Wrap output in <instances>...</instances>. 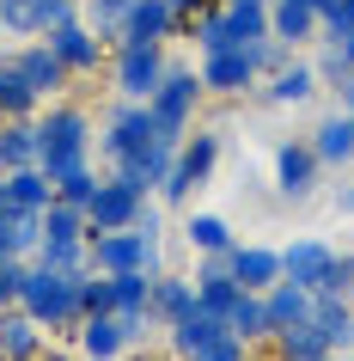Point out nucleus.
I'll list each match as a JSON object with an SVG mask.
<instances>
[{"instance_id":"nucleus-21","label":"nucleus","mask_w":354,"mask_h":361,"mask_svg":"<svg viewBox=\"0 0 354 361\" xmlns=\"http://www.w3.org/2000/svg\"><path fill=\"white\" fill-rule=\"evenodd\" d=\"M263 312H269V331H287V324L312 319V288H299L281 276L275 288H263Z\"/></svg>"},{"instance_id":"nucleus-29","label":"nucleus","mask_w":354,"mask_h":361,"mask_svg":"<svg viewBox=\"0 0 354 361\" xmlns=\"http://www.w3.org/2000/svg\"><path fill=\"white\" fill-rule=\"evenodd\" d=\"M226 331H232L244 349H257V343L275 337V331H269V312H263V294H239L232 312H226Z\"/></svg>"},{"instance_id":"nucleus-54","label":"nucleus","mask_w":354,"mask_h":361,"mask_svg":"<svg viewBox=\"0 0 354 361\" xmlns=\"http://www.w3.org/2000/svg\"><path fill=\"white\" fill-rule=\"evenodd\" d=\"M251 6H269V0H251Z\"/></svg>"},{"instance_id":"nucleus-24","label":"nucleus","mask_w":354,"mask_h":361,"mask_svg":"<svg viewBox=\"0 0 354 361\" xmlns=\"http://www.w3.org/2000/svg\"><path fill=\"white\" fill-rule=\"evenodd\" d=\"M269 349H275V361H317V355H330V337L317 331V319H299L287 331H275Z\"/></svg>"},{"instance_id":"nucleus-1","label":"nucleus","mask_w":354,"mask_h":361,"mask_svg":"<svg viewBox=\"0 0 354 361\" xmlns=\"http://www.w3.org/2000/svg\"><path fill=\"white\" fill-rule=\"evenodd\" d=\"M37 166L49 171V184H61L80 166H92V116L80 111V104L37 111Z\"/></svg>"},{"instance_id":"nucleus-12","label":"nucleus","mask_w":354,"mask_h":361,"mask_svg":"<svg viewBox=\"0 0 354 361\" xmlns=\"http://www.w3.org/2000/svg\"><path fill=\"white\" fill-rule=\"evenodd\" d=\"M141 202H147V196L129 190L122 178H104V184H98V196L86 202V221H92V233H122V227H134Z\"/></svg>"},{"instance_id":"nucleus-23","label":"nucleus","mask_w":354,"mask_h":361,"mask_svg":"<svg viewBox=\"0 0 354 361\" xmlns=\"http://www.w3.org/2000/svg\"><path fill=\"white\" fill-rule=\"evenodd\" d=\"M74 337L86 349V361H116L122 355V324H116V312H86L74 324Z\"/></svg>"},{"instance_id":"nucleus-51","label":"nucleus","mask_w":354,"mask_h":361,"mask_svg":"<svg viewBox=\"0 0 354 361\" xmlns=\"http://www.w3.org/2000/svg\"><path fill=\"white\" fill-rule=\"evenodd\" d=\"M317 361H348V355H342V349H330V355H317Z\"/></svg>"},{"instance_id":"nucleus-34","label":"nucleus","mask_w":354,"mask_h":361,"mask_svg":"<svg viewBox=\"0 0 354 361\" xmlns=\"http://www.w3.org/2000/svg\"><path fill=\"white\" fill-rule=\"evenodd\" d=\"M184 239L202 251V257H208V251H232V245H239L220 214H189V221H184Z\"/></svg>"},{"instance_id":"nucleus-2","label":"nucleus","mask_w":354,"mask_h":361,"mask_svg":"<svg viewBox=\"0 0 354 361\" xmlns=\"http://www.w3.org/2000/svg\"><path fill=\"white\" fill-rule=\"evenodd\" d=\"M19 306L43 331H74L86 312H80V269H43V264H25V288H19Z\"/></svg>"},{"instance_id":"nucleus-9","label":"nucleus","mask_w":354,"mask_h":361,"mask_svg":"<svg viewBox=\"0 0 354 361\" xmlns=\"http://www.w3.org/2000/svg\"><path fill=\"white\" fill-rule=\"evenodd\" d=\"M6 68H13L37 98H61V92H68V80H74V74H68V61H61L49 43H25V49H13Z\"/></svg>"},{"instance_id":"nucleus-33","label":"nucleus","mask_w":354,"mask_h":361,"mask_svg":"<svg viewBox=\"0 0 354 361\" xmlns=\"http://www.w3.org/2000/svg\"><path fill=\"white\" fill-rule=\"evenodd\" d=\"M226 31H232V43H257L269 37V6H251V0H226Z\"/></svg>"},{"instance_id":"nucleus-8","label":"nucleus","mask_w":354,"mask_h":361,"mask_svg":"<svg viewBox=\"0 0 354 361\" xmlns=\"http://www.w3.org/2000/svg\"><path fill=\"white\" fill-rule=\"evenodd\" d=\"M43 43L68 61V74H74V80H86V74L104 68V43H110V37H98L86 19H68V25H56V31H43Z\"/></svg>"},{"instance_id":"nucleus-48","label":"nucleus","mask_w":354,"mask_h":361,"mask_svg":"<svg viewBox=\"0 0 354 361\" xmlns=\"http://www.w3.org/2000/svg\"><path fill=\"white\" fill-rule=\"evenodd\" d=\"M336 49H342V61H348V74H354V37H348V43H336Z\"/></svg>"},{"instance_id":"nucleus-46","label":"nucleus","mask_w":354,"mask_h":361,"mask_svg":"<svg viewBox=\"0 0 354 361\" xmlns=\"http://www.w3.org/2000/svg\"><path fill=\"white\" fill-rule=\"evenodd\" d=\"M336 209H342V214H354V178L342 184V190H336Z\"/></svg>"},{"instance_id":"nucleus-38","label":"nucleus","mask_w":354,"mask_h":361,"mask_svg":"<svg viewBox=\"0 0 354 361\" xmlns=\"http://www.w3.org/2000/svg\"><path fill=\"white\" fill-rule=\"evenodd\" d=\"M98 184H104V178H98L92 166H80V171H68V178L56 184V196H61V202H74V209H86V202L98 196Z\"/></svg>"},{"instance_id":"nucleus-40","label":"nucleus","mask_w":354,"mask_h":361,"mask_svg":"<svg viewBox=\"0 0 354 361\" xmlns=\"http://www.w3.org/2000/svg\"><path fill=\"white\" fill-rule=\"evenodd\" d=\"M31 264H43V269H86V245H56V239H43Z\"/></svg>"},{"instance_id":"nucleus-4","label":"nucleus","mask_w":354,"mask_h":361,"mask_svg":"<svg viewBox=\"0 0 354 361\" xmlns=\"http://www.w3.org/2000/svg\"><path fill=\"white\" fill-rule=\"evenodd\" d=\"M202 92H208V86H202V74H196V68H171V61H165V80H159V92L147 98L153 116H159V129H165V141H184V135H189Z\"/></svg>"},{"instance_id":"nucleus-19","label":"nucleus","mask_w":354,"mask_h":361,"mask_svg":"<svg viewBox=\"0 0 354 361\" xmlns=\"http://www.w3.org/2000/svg\"><path fill=\"white\" fill-rule=\"evenodd\" d=\"M37 166V116H0V171Z\"/></svg>"},{"instance_id":"nucleus-5","label":"nucleus","mask_w":354,"mask_h":361,"mask_svg":"<svg viewBox=\"0 0 354 361\" xmlns=\"http://www.w3.org/2000/svg\"><path fill=\"white\" fill-rule=\"evenodd\" d=\"M214 166H220V135H208V129L184 135V141H177V159H171V171H165V184H159V196H165V202H189V190H202Z\"/></svg>"},{"instance_id":"nucleus-41","label":"nucleus","mask_w":354,"mask_h":361,"mask_svg":"<svg viewBox=\"0 0 354 361\" xmlns=\"http://www.w3.org/2000/svg\"><path fill=\"white\" fill-rule=\"evenodd\" d=\"M251 49V61H257V74H275L281 61L293 56V43H281V37H257V43H244Z\"/></svg>"},{"instance_id":"nucleus-26","label":"nucleus","mask_w":354,"mask_h":361,"mask_svg":"<svg viewBox=\"0 0 354 361\" xmlns=\"http://www.w3.org/2000/svg\"><path fill=\"white\" fill-rule=\"evenodd\" d=\"M312 319L330 337V349H354V300H342V294H312Z\"/></svg>"},{"instance_id":"nucleus-43","label":"nucleus","mask_w":354,"mask_h":361,"mask_svg":"<svg viewBox=\"0 0 354 361\" xmlns=\"http://www.w3.org/2000/svg\"><path fill=\"white\" fill-rule=\"evenodd\" d=\"M324 294H342V300H354V251H336L330 264V288Z\"/></svg>"},{"instance_id":"nucleus-28","label":"nucleus","mask_w":354,"mask_h":361,"mask_svg":"<svg viewBox=\"0 0 354 361\" xmlns=\"http://www.w3.org/2000/svg\"><path fill=\"white\" fill-rule=\"evenodd\" d=\"M317 92V74H312V61H281L275 74H269V104H305V98Z\"/></svg>"},{"instance_id":"nucleus-27","label":"nucleus","mask_w":354,"mask_h":361,"mask_svg":"<svg viewBox=\"0 0 354 361\" xmlns=\"http://www.w3.org/2000/svg\"><path fill=\"white\" fill-rule=\"evenodd\" d=\"M269 37H281V43H312L317 37V13L312 6H299V0H269Z\"/></svg>"},{"instance_id":"nucleus-52","label":"nucleus","mask_w":354,"mask_h":361,"mask_svg":"<svg viewBox=\"0 0 354 361\" xmlns=\"http://www.w3.org/2000/svg\"><path fill=\"white\" fill-rule=\"evenodd\" d=\"M299 6H312V13H317V6H324V0H299Z\"/></svg>"},{"instance_id":"nucleus-20","label":"nucleus","mask_w":354,"mask_h":361,"mask_svg":"<svg viewBox=\"0 0 354 361\" xmlns=\"http://www.w3.org/2000/svg\"><path fill=\"white\" fill-rule=\"evenodd\" d=\"M37 245H43V214L37 209H6L0 214V251L6 257H37Z\"/></svg>"},{"instance_id":"nucleus-42","label":"nucleus","mask_w":354,"mask_h":361,"mask_svg":"<svg viewBox=\"0 0 354 361\" xmlns=\"http://www.w3.org/2000/svg\"><path fill=\"white\" fill-rule=\"evenodd\" d=\"M189 361H251V349H244V343L232 337V331H220V337H214V343H202V349H196Z\"/></svg>"},{"instance_id":"nucleus-7","label":"nucleus","mask_w":354,"mask_h":361,"mask_svg":"<svg viewBox=\"0 0 354 361\" xmlns=\"http://www.w3.org/2000/svg\"><path fill=\"white\" fill-rule=\"evenodd\" d=\"M110 80H116V98L147 104V98L159 92V80H165V56H159V43H116Z\"/></svg>"},{"instance_id":"nucleus-15","label":"nucleus","mask_w":354,"mask_h":361,"mask_svg":"<svg viewBox=\"0 0 354 361\" xmlns=\"http://www.w3.org/2000/svg\"><path fill=\"white\" fill-rule=\"evenodd\" d=\"M177 37V13H171V0H134L116 43H165Z\"/></svg>"},{"instance_id":"nucleus-35","label":"nucleus","mask_w":354,"mask_h":361,"mask_svg":"<svg viewBox=\"0 0 354 361\" xmlns=\"http://www.w3.org/2000/svg\"><path fill=\"white\" fill-rule=\"evenodd\" d=\"M37 111H43V98L31 92L6 61H0V116H37Z\"/></svg>"},{"instance_id":"nucleus-47","label":"nucleus","mask_w":354,"mask_h":361,"mask_svg":"<svg viewBox=\"0 0 354 361\" xmlns=\"http://www.w3.org/2000/svg\"><path fill=\"white\" fill-rule=\"evenodd\" d=\"M208 0H171V13H177V19H189V13H202Z\"/></svg>"},{"instance_id":"nucleus-22","label":"nucleus","mask_w":354,"mask_h":361,"mask_svg":"<svg viewBox=\"0 0 354 361\" xmlns=\"http://www.w3.org/2000/svg\"><path fill=\"white\" fill-rule=\"evenodd\" d=\"M189 306H196V282H189V276H165V269H159V276H153V324H159V331H171Z\"/></svg>"},{"instance_id":"nucleus-10","label":"nucleus","mask_w":354,"mask_h":361,"mask_svg":"<svg viewBox=\"0 0 354 361\" xmlns=\"http://www.w3.org/2000/svg\"><path fill=\"white\" fill-rule=\"evenodd\" d=\"M68 19H80V0H0V25L13 37H43Z\"/></svg>"},{"instance_id":"nucleus-3","label":"nucleus","mask_w":354,"mask_h":361,"mask_svg":"<svg viewBox=\"0 0 354 361\" xmlns=\"http://www.w3.org/2000/svg\"><path fill=\"white\" fill-rule=\"evenodd\" d=\"M153 141H165V129H159L153 104H134V98L110 104V116H104V135H98V147H104V159H110V171L122 166V159H134V153H147Z\"/></svg>"},{"instance_id":"nucleus-49","label":"nucleus","mask_w":354,"mask_h":361,"mask_svg":"<svg viewBox=\"0 0 354 361\" xmlns=\"http://www.w3.org/2000/svg\"><path fill=\"white\" fill-rule=\"evenodd\" d=\"M122 361H165V355H141V349H122Z\"/></svg>"},{"instance_id":"nucleus-37","label":"nucleus","mask_w":354,"mask_h":361,"mask_svg":"<svg viewBox=\"0 0 354 361\" xmlns=\"http://www.w3.org/2000/svg\"><path fill=\"white\" fill-rule=\"evenodd\" d=\"M317 37L324 43H348L354 37V0H324L317 6Z\"/></svg>"},{"instance_id":"nucleus-55","label":"nucleus","mask_w":354,"mask_h":361,"mask_svg":"<svg viewBox=\"0 0 354 361\" xmlns=\"http://www.w3.org/2000/svg\"><path fill=\"white\" fill-rule=\"evenodd\" d=\"M0 264H6V251H0Z\"/></svg>"},{"instance_id":"nucleus-6","label":"nucleus","mask_w":354,"mask_h":361,"mask_svg":"<svg viewBox=\"0 0 354 361\" xmlns=\"http://www.w3.org/2000/svg\"><path fill=\"white\" fill-rule=\"evenodd\" d=\"M86 269H104V276H122V269H147V276H159V245H147L134 227L122 233H92L86 239Z\"/></svg>"},{"instance_id":"nucleus-53","label":"nucleus","mask_w":354,"mask_h":361,"mask_svg":"<svg viewBox=\"0 0 354 361\" xmlns=\"http://www.w3.org/2000/svg\"><path fill=\"white\" fill-rule=\"evenodd\" d=\"M342 116H348V123H354V104H342Z\"/></svg>"},{"instance_id":"nucleus-50","label":"nucleus","mask_w":354,"mask_h":361,"mask_svg":"<svg viewBox=\"0 0 354 361\" xmlns=\"http://www.w3.org/2000/svg\"><path fill=\"white\" fill-rule=\"evenodd\" d=\"M37 361H74V355H61V349H43V355Z\"/></svg>"},{"instance_id":"nucleus-25","label":"nucleus","mask_w":354,"mask_h":361,"mask_svg":"<svg viewBox=\"0 0 354 361\" xmlns=\"http://www.w3.org/2000/svg\"><path fill=\"white\" fill-rule=\"evenodd\" d=\"M220 331H226V319H220V312H208V306H189V312H184V319H177V324H171V355H196V349H202V343H214V337H220Z\"/></svg>"},{"instance_id":"nucleus-14","label":"nucleus","mask_w":354,"mask_h":361,"mask_svg":"<svg viewBox=\"0 0 354 361\" xmlns=\"http://www.w3.org/2000/svg\"><path fill=\"white\" fill-rule=\"evenodd\" d=\"M257 61H251V49H220V56H202V86L220 98H244L251 86H257Z\"/></svg>"},{"instance_id":"nucleus-56","label":"nucleus","mask_w":354,"mask_h":361,"mask_svg":"<svg viewBox=\"0 0 354 361\" xmlns=\"http://www.w3.org/2000/svg\"><path fill=\"white\" fill-rule=\"evenodd\" d=\"M0 31H6V25H0Z\"/></svg>"},{"instance_id":"nucleus-39","label":"nucleus","mask_w":354,"mask_h":361,"mask_svg":"<svg viewBox=\"0 0 354 361\" xmlns=\"http://www.w3.org/2000/svg\"><path fill=\"white\" fill-rule=\"evenodd\" d=\"M80 312H110V276L104 269H80Z\"/></svg>"},{"instance_id":"nucleus-31","label":"nucleus","mask_w":354,"mask_h":361,"mask_svg":"<svg viewBox=\"0 0 354 361\" xmlns=\"http://www.w3.org/2000/svg\"><path fill=\"white\" fill-rule=\"evenodd\" d=\"M110 312H153V276L147 269L110 276Z\"/></svg>"},{"instance_id":"nucleus-30","label":"nucleus","mask_w":354,"mask_h":361,"mask_svg":"<svg viewBox=\"0 0 354 361\" xmlns=\"http://www.w3.org/2000/svg\"><path fill=\"white\" fill-rule=\"evenodd\" d=\"M43 239H56V245H86L92 239V221H86V209H74V202H49L43 209Z\"/></svg>"},{"instance_id":"nucleus-17","label":"nucleus","mask_w":354,"mask_h":361,"mask_svg":"<svg viewBox=\"0 0 354 361\" xmlns=\"http://www.w3.org/2000/svg\"><path fill=\"white\" fill-rule=\"evenodd\" d=\"M43 355V324L25 306H0V361H37Z\"/></svg>"},{"instance_id":"nucleus-32","label":"nucleus","mask_w":354,"mask_h":361,"mask_svg":"<svg viewBox=\"0 0 354 361\" xmlns=\"http://www.w3.org/2000/svg\"><path fill=\"white\" fill-rule=\"evenodd\" d=\"M6 184H13V209H49L56 202V184H49V171L43 166H25V171H6Z\"/></svg>"},{"instance_id":"nucleus-18","label":"nucleus","mask_w":354,"mask_h":361,"mask_svg":"<svg viewBox=\"0 0 354 361\" xmlns=\"http://www.w3.org/2000/svg\"><path fill=\"white\" fill-rule=\"evenodd\" d=\"M312 153H317V166H324V171H354V123L342 111L324 116V123L312 129Z\"/></svg>"},{"instance_id":"nucleus-36","label":"nucleus","mask_w":354,"mask_h":361,"mask_svg":"<svg viewBox=\"0 0 354 361\" xmlns=\"http://www.w3.org/2000/svg\"><path fill=\"white\" fill-rule=\"evenodd\" d=\"M129 6H134V0H80V19L92 25L98 37H116L122 19H129Z\"/></svg>"},{"instance_id":"nucleus-45","label":"nucleus","mask_w":354,"mask_h":361,"mask_svg":"<svg viewBox=\"0 0 354 361\" xmlns=\"http://www.w3.org/2000/svg\"><path fill=\"white\" fill-rule=\"evenodd\" d=\"M134 233H141L147 245H159V233H165V221H159V209H153V202H141V214H134Z\"/></svg>"},{"instance_id":"nucleus-13","label":"nucleus","mask_w":354,"mask_h":361,"mask_svg":"<svg viewBox=\"0 0 354 361\" xmlns=\"http://www.w3.org/2000/svg\"><path fill=\"white\" fill-rule=\"evenodd\" d=\"M317 153H312V141H281L275 147V190L281 196H293V202H305V196L317 190Z\"/></svg>"},{"instance_id":"nucleus-44","label":"nucleus","mask_w":354,"mask_h":361,"mask_svg":"<svg viewBox=\"0 0 354 361\" xmlns=\"http://www.w3.org/2000/svg\"><path fill=\"white\" fill-rule=\"evenodd\" d=\"M19 288H25V257H6L0 264V306H19Z\"/></svg>"},{"instance_id":"nucleus-11","label":"nucleus","mask_w":354,"mask_h":361,"mask_svg":"<svg viewBox=\"0 0 354 361\" xmlns=\"http://www.w3.org/2000/svg\"><path fill=\"white\" fill-rule=\"evenodd\" d=\"M330 264H336V245H330V239H293V245L281 251V276L299 282V288H312V294L330 288Z\"/></svg>"},{"instance_id":"nucleus-16","label":"nucleus","mask_w":354,"mask_h":361,"mask_svg":"<svg viewBox=\"0 0 354 361\" xmlns=\"http://www.w3.org/2000/svg\"><path fill=\"white\" fill-rule=\"evenodd\" d=\"M226 264H232V282L244 294H263V288L281 282V251H269V245H232Z\"/></svg>"}]
</instances>
